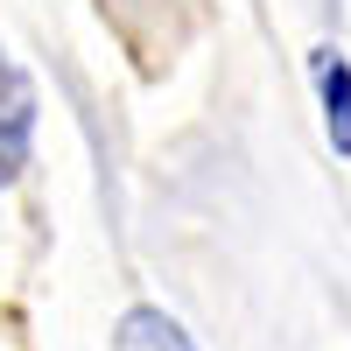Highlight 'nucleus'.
<instances>
[{"label":"nucleus","mask_w":351,"mask_h":351,"mask_svg":"<svg viewBox=\"0 0 351 351\" xmlns=\"http://www.w3.org/2000/svg\"><path fill=\"white\" fill-rule=\"evenodd\" d=\"M28 141H36V92L8 49H0V183H14L28 162Z\"/></svg>","instance_id":"obj_1"},{"label":"nucleus","mask_w":351,"mask_h":351,"mask_svg":"<svg viewBox=\"0 0 351 351\" xmlns=\"http://www.w3.org/2000/svg\"><path fill=\"white\" fill-rule=\"evenodd\" d=\"M316 99H324V134L330 148L351 155V64L337 49H316Z\"/></svg>","instance_id":"obj_2"},{"label":"nucleus","mask_w":351,"mask_h":351,"mask_svg":"<svg viewBox=\"0 0 351 351\" xmlns=\"http://www.w3.org/2000/svg\"><path fill=\"white\" fill-rule=\"evenodd\" d=\"M120 351H197L183 324H169L162 309H127L120 316Z\"/></svg>","instance_id":"obj_3"}]
</instances>
